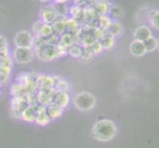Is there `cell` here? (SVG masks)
Masks as SVG:
<instances>
[{
	"mask_svg": "<svg viewBox=\"0 0 159 148\" xmlns=\"http://www.w3.org/2000/svg\"><path fill=\"white\" fill-rule=\"evenodd\" d=\"M35 53L37 54L38 57L41 60H43V61H50V60L61 57V54H60L57 47H53L50 45H46L42 48L38 49V51L35 52Z\"/></svg>",
	"mask_w": 159,
	"mask_h": 148,
	"instance_id": "obj_3",
	"label": "cell"
},
{
	"mask_svg": "<svg viewBox=\"0 0 159 148\" xmlns=\"http://www.w3.org/2000/svg\"><path fill=\"white\" fill-rule=\"evenodd\" d=\"M157 46H158V47H159V42H158V43H157Z\"/></svg>",
	"mask_w": 159,
	"mask_h": 148,
	"instance_id": "obj_42",
	"label": "cell"
},
{
	"mask_svg": "<svg viewBox=\"0 0 159 148\" xmlns=\"http://www.w3.org/2000/svg\"><path fill=\"white\" fill-rule=\"evenodd\" d=\"M53 78V89L54 91L58 92H68L69 90V84L67 81H65L63 78L57 75H52Z\"/></svg>",
	"mask_w": 159,
	"mask_h": 148,
	"instance_id": "obj_12",
	"label": "cell"
},
{
	"mask_svg": "<svg viewBox=\"0 0 159 148\" xmlns=\"http://www.w3.org/2000/svg\"><path fill=\"white\" fill-rule=\"evenodd\" d=\"M68 103H69V95L67 94V92L54 91V93L52 96L51 104H56L58 107L64 109L68 105Z\"/></svg>",
	"mask_w": 159,
	"mask_h": 148,
	"instance_id": "obj_7",
	"label": "cell"
},
{
	"mask_svg": "<svg viewBox=\"0 0 159 148\" xmlns=\"http://www.w3.org/2000/svg\"><path fill=\"white\" fill-rule=\"evenodd\" d=\"M56 3H66L68 0H53Z\"/></svg>",
	"mask_w": 159,
	"mask_h": 148,
	"instance_id": "obj_40",
	"label": "cell"
},
{
	"mask_svg": "<svg viewBox=\"0 0 159 148\" xmlns=\"http://www.w3.org/2000/svg\"><path fill=\"white\" fill-rule=\"evenodd\" d=\"M40 1H42V2H48L50 0H40Z\"/></svg>",
	"mask_w": 159,
	"mask_h": 148,
	"instance_id": "obj_41",
	"label": "cell"
},
{
	"mask_svg": "<svg viewBox=\"0 0 159 148\" xmlns=\"http://www.w3.org/2000/svg\"><path fill=\"white\" fill-rule=\"evenodd\" d=\"M110 24H111V20H110L106 15H104V16H98V18H97V26H98V29L103 30V31H106Z\"/></svg>",
	"mask_w": 159,
	"mask_h": 148,
	"instance_id": "obj_24",
	"label": "cell"
},
{
	"mask_svg": "<svg viewBox=\"0 0 159 148\" xmlns=\"http://www.w3.org/2000/svg\"><path fill=\"white\" fill-rule=\"evenodd\" d=\"M88 47L90 51L93 52V54H97V53H99L102 49H103V47H101V45H100V43H99V41H94V42H92L90 45L88 46V47Z\"/></svg>",
	"mask_w": 159,
	"mask_h": 148,
	"instance_id": "obj_28",
	"label": "cell"
},
{
	"mask_svg": "<svg viewBox=\"0 0 159 148\" xmlns=\"http://www.w3.org/2000/svg\"><path fill=\"white\" fill-rule=\"evenodd\" d=\"M30 107L29 101L27 100V97L21 96V97H13L12 101H11V109L12 110H17V111L23 113L26 109Z\"/></svg>",
	"mask_w": 159,
	"mask_h": 148,
	"instance_id": "obj_8",
	"label": "cell"
},
{
	"mask_svg": "<svg viewBox=\"0 0 159 148\" xmlns=\"http://www.w3.org/2000/svg\"><path fill=\"white\" fill-rule=\"evenodd\" d=\"M9 76H10V72L0 69V86H3L7 83L9 80Z\"/></svg>",
	"mask_w": 159,
	"mask_h": 148,
	"instance_id": "obj_31",
	"label": "cell"
},
{
	"mask_svg": "<svg viewBox=\"0 0 159 148\" xmlns=\"http://www.w3.org/2000/svg\"><path fill=\"white\" fill-rule=\"evenodd\" d=\"M0 95H1V89H0Z\"/></svg>",
	"mask_w": 159,
	"mask_h": 148,
	"instance_id": "obj_43",
	"label": "cell"
},
{
	"mask_svg": "<svg viewBox=\"0 0 159 148\" xmlns=\"http://www.w3.org/2000/svg\"><path fill=\"white\" fill-rule=\"evenodd\" d=\"M114 37L111 36L110 34H108V33L105 31V33H104L103 37L100 39L99 43L100 45L103 48H110L111 47H113L114 45Z\"/></svg>",
	"mask_w": 159,
	"mask_h": 148,
	"instance_id": "obj_19",
	"label": "cell"
},
{
	"mask_svg": "<svg viewBox=\"0 0 159 148\" xmlns=\"http://www.w3.org/2000/svg\"><path fill=\"white\" fill-rule=\"evenodd\" d=\"M82 8H80L78 5H72V6L68 7V16L70 18H72L73 16H75L76 14H77L79 11L81 10Z\"/></svg>",
	"mask_w": 159,
	"mask_h": 148,
	"instance_id": "obj_34",
	"label": "cell"
},
{
	"mask_svg": "<svg viewBox=\"0 0 159 148\" xmlns=\"http://www.w3.org/2000/svg\"><path fill=\"white\" fill-rule=\"evenodd\" d=\"M106 32L111 36L116 37L120 34V32H122V27H120V25L119 23H112L111 22V24L109 25Z\"/></svg>",
	"mask_w": 159,
	"mask_h": 148,
	"instance_id": "obj_25",
	"label": "cell"
},
{
	"mask_svg": "<svg viewBox=\"0 0 159 148\" xmlns=\"http://www.w3.org/2000/svg\"><path fill=\"white\" fill-rule=\"evenodd\" d=\"M48 45L47 38H43L41 36H34V43H33V48H34V52L38 49L42 48L43 47H45Z\"/></svg>",
	"mask_w": 159,
	"mask_h": 148,
	"instance_id": "obj_23",
	"label": "cell"
},
{
	"mask_svg": "<svg viewBox=\"0 0 159 148\" xmlns=\"http://www.w3.org/2000/svg\"><path fill=\"white\" fill-rule=\"evenodd\" d=\"M57 19V14L56 12L53 4H48L41 10V21L43 23L52 25Z\"/></svg>",
	"mask_w": 159,
	"mask_h": 148,
	"instance_id": "obj_6",
	"label": "cell"
},
{
	"mask_svg": "<svg viewBox=\"0 0 159 148\" xmlns=\"http://www.w3.org/2000/svg\"><path fill=\"white\" fill-rule=\"evenodd\" d=\"M151 21H152L153 26H154L155 28L159 29V11H157V12L152 16Z\"/></svg>",
	"mask_w": 159,
	"mask_h": 148,
	"instance_id": "obj_37",
	"label": "cell"
},
{
	"mask_svg": "<svg viewBox=\"0 0 159 148\" xmlns=\"http://www.w3.org/2000/svg\"><path fill=\"white\" fill-rule=\"evenodd\" d=\"M38 90L45 89V88H52L53 89V78L52 75L39 74L37 80Z\"/></svg>",
	"mask_w": 159,
	"mask_h": 148,
	"instance_id": "obj_9",
	"label": "cell"
},
{
	"mask_svg": "<svg viewBox=\"0 0 159 148\" xmlns=\"http://www.w3.org/2000/svg\"><path fill=\"white\" fill-rule=\"evenodd\" d=\"M27 81H28V73L22 72L17 76V82H18V83L25 86L27 84Z\"/></svg>",
	"mask_w": 159,
	"mask_h": 148,
	"instance_id": "obj_35",
	"label": "cell"
},
{
	"mask_svg": "<svg viewBox=\"0 0 159 148\" xmlns=\"http://www.w3.org/2000/svg\"><path fill=\"white\" fill-rule=\"evenodd\" d=\"M143 43H144L146 52H152L157 47V41L151 37L149 38V39H147L146 41H144Z\"/></svg>",
	"mask_w": 159,
	"mask_h": 148,
	"instance_id": "obj_26",
	"label": "cell"
},
{
	"mask_svg": "<svg viewBox=\"0 0 159 148\" xmlns=\"http://www.w3.org/2000/svg\"><path fill=\"white\" fill-rule=\"evenodd\" d=\"M66 18H67V16L66 17H58L52 24L53 34L60 36V35H62L63 33L66 32V29H65V22H66Z\"/></svg>",
	"mask_w": 159,
	"mask_h": 148,
	"instance_id": "obj_11",
	"label": "cell"
},
{
	"mask_svg": "<svg viewBox=\"0 0 159 148\" xmlns=\"http://www.w3.org/2000/svg\"><path fill=\"white\" fill-rule=\"evenodd\" d=\"M109 12H110V14H111L112 17L115 19L120 18L123 16V10L118 6H113L112 8H110Z\"/></svg>",
	"mask_w": 159,
	"mask_h": 148,
	"instance_id": "obj_30",
	"label": "cell"
},
{
	"mask_svg": "<svg viewBox=\"0 0 159 148\" xmlns=\"http://www.w3.org/2000/svg\"><path fill=\"white\" fill-rule=\"evenodd\" d=\"M45 111L48 116V118L51 119V120H52L61 116L63 113V109L58 107L56 104H50V105H48L45 108Z\"/></svg>",
	"mask_w": 159,
	"mask_h": 148,
	"instance_id": "obj_10",
	"label": "cell"
},
{
	"mask_svg": "<svg viewBox=\"0 0 159 148\" xmlns=\"http://www.w3.org/2000/svg\"><path fill=\"white\" fill-rule=\"evenodd\" d=\"M151 37V32L150 30L145 26H142L138 28V30L134 33V38L136 39V41H139L143 43L144 41H146L147 39H149Z\"/></svg>",
	"mask_w": 159,
	"mask_h": 148,
	"instance_id": "obj_13",
	"label": "cell"
},
{
	"mask_svg": "<svg viewBox=\"0 0 159 148\" xmlns=\"http://www.w3.org/2000/svg\"><path fill=\"white\" fill-rule=\"evenodd\" d=\"M10 92L12 97H21V96H25L27 94L26 87L24 85L18 83V82L12 84V86H11V88H10Z\"/></svg>",
	"mask_w": 159,
	"mask_h": 148,
	"instance_id": "obj_17",
	"label": "cell"
},
{
	"mask_svg": "<svg viewBox=\"0 0 159 148\" xmlns=\"http://www.w3.org/2000/svg\"><path fill=\"white\" fill-rule=\"evenodd\" d=\"M10 114H11V116H12L14 119H21L22 113L19 112V111H17V110H12V109H11Z\"/></svg>",
	"mask_w": 159,
	"mask_h": 148,
	"instance_id": "obj_38",
	"label": "cell"
},
{
	"mask_svg": "<svg viewBox=\"0 0 159 148\" xmlns=\"http://www.w3.org/2000/svg\"><path fill=\"white\" fill-rule=\"evenodd\" d=\"M59 43H61L62 46L66 47L67 48L69 47H71L72 45L75 43V41H74V38L73 36L70 34L68 32H65L63 33L62 35L59 36Z\"/></svg>",
	"mask_w": 159,
	"mask_h": 148,
	"instance_id": "obj_18",
	"label": "cell"
},
{
	"mask_svg": "<svg viewBox=\"0 0 159 148\" xmlns=\"http://www.w3.org/2000/svg\"><path fill=\"white\" fill-rule=\"evenodd\" d=\"M47 42H48V45L57 47L59 43V36H57L56 34H52V36L47 38Z\"/></svg>",
	"mask_w": 159,
	"mask_h": 148,
	"instance_id": "obj_32",
	"label": "cell"
},
{
	"mask_svg": "<svg viewBox=\"0 0 159 148\" xmlns=\"http://www.w3.org/2000/svg\"><path fill=\"white\" fill-rule=\"evenodd\" d=\"M45 23H43V22L41 20L37 21L34 23V25H33V34H34V36H39L40 35V32L43 28V26Z\"/></svg>",
	"mask_w": 159,
	"mask_h": 148,
	"instance_id": "obj_33",
	"label": "cell"
},
{
	"mask_svg": "<svg viewBox=\"0 0 159 148\" xmlns=\"http://www.w3.org/2000/svg\"><path fill=\"white\" fill-rule=\"evenodd\" d=\"M90 6L93 7V9L95 10V12L97 13L98 16L106 15L110 10L109 3H105V2H93Z\"/></svg>",
	"mask_w": 159,
	"mask_h": 148,
	"instance_id": "obj_15",
	"label": "cell"
},
{
	"mask_svg": "<svg viewBox=\"0 0 159 148\" xmlns=\"http://www.w3.org/2000/svg\"><path fill=\"white\" fill-rule=\"evenodd\" d=\"M4 51H8V43L3 36H0V52Z\"/></svg>",
	"mask_w": 159,
	"mask_h": 148,
	"instance_id": "obj_36",
	"label": "cell"
},
{
	"mask_svg": "<svg viewBox=\"0 0 159 148\" xmlns=\"http://www.w3.org/2000/svg\"><path fill=\"white\" fill-rule=\"evenodd\" d=\"M34 51L29 47H16L13 57L18 63H29L34 57Z\"/></svg>",
	"mask_w": 159,
	"mask_h": 148,
	"instance_id": "obj_5",
	"label": "cell"
},
{
	"mask_svg": "<svg viewBox=\"0 0 159 148\" xmlns=\"http://www.w3.org/2000/svg\"><path fill=\"white\" fill-rule=\"evenodd\" d=\"M72 1L75 5H78L80 8H82V9L84 8V1L85 0H72Z\"/></svg>",
	"mask_w": 159,
	"mask_h": 148,
	"instance_id": "obj_39",
	"label": "cell"
},
{
	"mask_svg": "<svg viewBox=\"0 0 159 148\" xmlns=\"http://www.w3.org/2000/svg\"><path fill=\"white\" fill-rule=\"evenodd\" d=\"M117 132V128L115 123L110 119H101L93 125L92 133L95 139L107 142L115 137Z\"/></svg>",
	"mask_w": 159,
	"mask_h": 148,
	"instance_id": "obj_1",
	"label": "cell"
},
{
	"mask_svg": "<svg viewBox=\"0 0 159 148\" xmlns=\"http://www.w3.org/2000/svg\"><path fill=\"white\" fill-rule=\"evenodd\" d=\"M51 122V119L48 118V116L47 114L46 111L43 110L42 112H39L37 114L36 119H35V122L38 125H41V127H43V125L48 124V123Z\"/></svg>",
	"mask_w": 159,
	"mask_h": 148,
	"instance_id": "obj_20",
	"label": "cell"
},
{
	"mask_svg": "<svg viewBox=\"0 0 159 148\" xmlns=\"http://www.w3.org/2000/svg\"><path fill=\"white\" fill-rule=\"evenodd\" d=\"M75 108L81 112H88L95 107L96 98L89 92H81L73 99Z\"/></svg>",
	"mask_w": 159,
	"mask_h": 148,
	"instance_id": "obj_2",
	"label": "cell"
},
{
	"mask_svg": "<svg viewBox=\"0 0 159 148\" xmlns=\"http://www.w3.org/2000/svg\"><path fill=\"white\" fill-rule=\"evenodd\" d=\"M52 34H53V31H52V25L43 24L39 36L43 37V38H48L50 36H52Z\"/></svg>",
	"mask_w": 159,
	"mask_h": 148,
	"instance_id": "obj_27",
	"label": "cell"
},
{
	"mask_svg": "<svg viewBox=\"0 0 159 148\" xmlns=\"http://www.w3.org/2000/svg\"><path fill=\"white\" fill-rule=\"evenodd\" d=\"M36 116H37L36 110L33 107L30 106L28 109H26L25 111L22 113L21 119L24 120V122H26V123H34L35 119H36Z\"/></svg>",
	"mask_w": 159,
	"mask_h": 148,
	"instance_id": "obj_16",
	"label": "cell"
},
{
	"mask_svg": "<svg viewBox=\"0 0 159 148\" xmlns=\"http://www.w3.org/2000/svg\"><path fill=\"white\" fill-rule=\"evenodd\" d=\"M34 43V35L30 32L21 31L16 34L14 38V43L16 47H29L32 48Z\"/></svg>",
	"mask_w": 159,
	"mask_h": 148,
	"instance_id": "obj_4",
	"label": "cell"
},
{
	"mask_svg": "<svg viewBox=\"0 0 159 148\" xmlns=\"http://www.w3.org/2000/svg\"><path fill=\"white\" fill-rule=\"evenodd\" d=\"M53 6L57 14V18L68 16V6L66 5V3H54Z\"/></svg>",
	"mask_w": 159,
	"mask_h": 148,
	"instance_id": "obj_21",
	"label": "cell"
},
{
	"mask_svg": "<svg viewBox=\"0 0 159 148\" xmlns=\"http://www.w3.org/2000/svg\"><path fill=\"white\" fill-rule=\"evenodd\" d=\"M82 53V47L78 43H74L67 48V54L74 58H80Z\"/></svg>",
	"mask_w": 159,
	"mask_h": 148,
	"instance_id": "obj_22",
	"label": "cell"
},
{
	"mask_svg": "<svg viewBox=\"0 0 159 148\" xmlns=\"http://www.w3.org/2000/svg\"><path fill=\"white\" fill-rule=\"evenodd\" d=\"M93 56H94V54H93V52L88 47H82V53H81V56H80V58L82 60H90L93 58Z\"/></svg>",
	"mask_w": 159,
	"mask_h": 148,
	"instance_id": "obj_29",
	"label": "cell"
},
{
	"mask_svg": "<svg viewBox=\"0 0 159 148\" xmlns=\"http://www.w3.org/2000/svg\"><path fill=\"white\" fill-rule=\"evenodd\" d=\"M130 52L135 56H141L146 52L144 43L139 41H134L130 45Z\"/></svg>",
	"mask_w": 159,
	"mask_h": 148,
	"instance_id": "obj_14",
	"label": "cell"
}]
</instances>
